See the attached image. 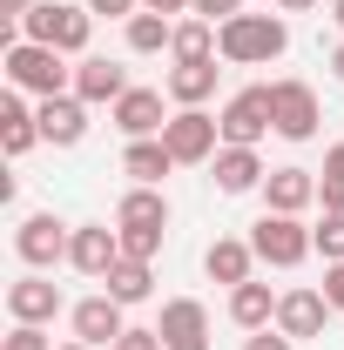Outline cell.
<instances>
[{
  "label": "cell",
  "mask_w": 344,
  "mask_h": 350,
  "mask_svg": "<svg viewBox=\"0 0 344 350\" xmlns=\"http://www.w3.org/2000/svg\"><path fill=\"white\" fill-rule=\"evenodd\" d=\"M88 34H95V14L68 0H34L21 21H7V41H41L61 54H88Z\"/></svg>",
  "instance_id": "1"
},
{
  "label": "cell",
  "mask_w": 344,
  "mask_h": 350,
  "mask_svg": "<svg viewBox=\"0 0 344 350\" xmlns=\"http://www.w3.org/2000/svg\"><path fill=\"white\" fill-rule=\"evenodd\" d=\"M0 68H7V88H21V94H75V68H68V54L61 47H41V41H7L0 47Z\"/></svg>",
  "instance_id": "2"
},
{
  "label": "cell",
  "mask_w": 344,
  "mask_h": 350,
  "mask_svg": "<svg viewBox=\"0 0 344 350\" xmlns=\"http://www.w3.org/2000/svg\"><path fill=\"white\" fill-rule=\"evenodd\" d=\"M284 47H291L284 14H236V21L216 27V54H223L230 68H270Z\"/></svg>",
  "instance_id": "3"
},
{
  "label": "cell",
  "mask_w": 344,
  "mask_h": 350,
  "mask_svg": "<svg viewBox=\"0 0 344 350\" xmlns=\"http://www.w3.org/2000/svg\"><path fill=\"white\" fill-rule=\"evenodd\" d=\"M115 236H122V256L156 262L162 236H169V196H162V189H129V196L115 202Z\"/></svg>",
  "instance_id": "4"
},
{
  "label": "cell",
  "mask_w": 344,
  "mask_h": 350,
  "mask_svg": "<svg viewBox=\"0 0 344 350\" xmlns=\"http://www.w3.org/2000/svg\"><path fill=\"white\" fill-rule=\"evenodd\" d=\"M250 250H257V262H270V269H297L317 243H310L304 216H277V209H263V216L250 222Z\"/></svg>",
  "instance_id": "5"
},
{
  "label": "cell",
  "mask_w": 344,
  "mask_h": 350,
  "mask_svg": "<svg viewBox=\"0 0 344 350\" xmlns=\"http://www.w3.org/2000/svg\"><path fill=\"white\" fill-rule=\"evenodd\" d=\"M162 142H169L175 169H203V162H216V148H223V122H216L210 108H175Z\"/></svg>",
  "instance_id": "6"
},
{
  "label": "cell",
  "mask_w": 344,
  "mask_h": 350,
  "mask_svg": "<svg viewBox=\"0 0 344 350\" xmlns=\"http://www.w3.org/2000/svg\"><path fill=\"white\" fill-rule=\"evenodd\" d=\"M68 243H75V229L54 216V209H34V216L14 222V256L27 262V269H54V262H68Z\"/></svg>",
  "instance_id": "7"
},
{
  "label": "cell",
  "mask_w": 344,
  "mask_h": 350,
  "mask_svg": "<svg viewBox=\"0 0 344 350\" xmlns=\"http://www.w3.org/2000/svg\"><path fill=\"white\" fill-rule=\"evenodd\" d=\"M270 122L284 142H310L317 122H324V108H317V88L297 81V75H284V81H270Z\"/></svg>",
  "instance_id": "8"
},
{
  "label": "cell",
  "mask_w": 344,
  "mask_h": 350,
  "mask_svg": "<svg viewBox=\"0 0 344 350\" xmlns=\"http://www.w3.org/2000/svg\"><path fill=\"white\" fill-rule=\"evenodd\" d=\"M216 122H223V142L230 148H257L263 135H277V122H270V88H236Z\"/></svg>",
  "instance_id": "9"
},
{
  "label": "cell",
  "mask_w": 344,
  "mask_h": 350,
  "mask_svg": "<svg viewBox=\"0 0 344 350\" xmlns=\"http://www.w3.org/2000/svg\"><path fill=\"white\" fill-rule=\"evenodd\" d=\"M68 262L82 269L88 283H108V269L122 262V236L108 222H75V243H68Z\"/></svg>",
  "instance_id": "10"
},
{
  "label": "cell",
  "mask_w": 344,
  "mask_h": 350,
  "mask_svg": "<svg viewBox=\"0 0 344 350\" xmlns=\"http://www.w3.org/2000/svg\"><path fill=\"white\" fill-rule=\"evenodd\" d=\"M68 330H75V344H95V350L108 344L115 350V337L129 330V317H122V304L108 290H95V297H82V304L68 310Z\"/></svg>",
  "instance_id": "11"
},
{
  "label": "cell",
  "mask_w": 344,
  "mask_h": 350,
  "mask_svg": "<svg viewBox=\"0 0 344 350\" xmlns=\"http://www.w3.org/2000/svg\"><path fill=\"white\" fill-rule=\"evenodd\" d=\"M156 330H162V350H210V310L196 304V297H169L162 317H156Z\"/></svg>",
  "instance_id": "12"
},
{
  "label": "cell",
  "mask_w": 344,
  "mask_h": 350,
  "mask_svg": "<svg viewBox=\"0 0 344 350\" xmlns=\"http://www.w3.org/2000/svg\"><path fill=\"white\" fill-rule=\"evenodd\" d=\"M7 317H14V323H54V317H61V283L41 276V269L14 276V283H7Z\"/></svg>",
  "instance_id": "13"
},
{
  "label": "cell",
  "mask_w": 344,
  "mask_h": 350,
  "mask_svg": "<svg viewBox=\"0 0 344 350\" xmlns=\"http://www.w3.org/2000/svg\"><path fill=\"white\" fill-rule=\"evenodd\" d=\"M324 323H331V304H324V290H310V283H297V290H284L277 297V330L284 337H324Z\"/></svg>",
  "instance_id": "14"
},
{
  "label": "cell",
  "mask_w": 344,
  "mask_h": 350,
  "mask_svg": "<svg viewBox=\"0 0 344 350\" xmlns=\"http://www.w3.org/2000/svg\"><path fill=\"white\" fill-rule=\"evenodd\" d=\"M108 122L129 135V142H149V135L169 129V108H162V94H156V88H129V94L108 108Z\"/></svg>",
  "instance_id": "15"
},
{
  "label": "cell",
  "mask_w": 344,
  "mask_h": 350,
  "mask_svg": "<svg viewBox=\"0 0 344 350\" xmlns=\"http://www.w3.org/2000/svg\"><path fill=\"white\" fill-rule=\"evenodd\" d=\"M75 94H82L88 108H115L122 94H129V75H122V61H101V54H82L75 61Z\"/></svg>",
  "instance_id": "16"
},
{
  "label": "cell",
  "mask_w": 344,
  "mask_h": 350,
  "mask_svg": "<svg viewBox=\"0 0 344 350\" xmlns=\"http://www.w3.org/2000/svg\"><path fill=\"white\" fill-rule=\"evenodd\" d=\"M34 115H41V142H54V148H75L88 135V101L82 94H47Z\"/></svg>",
  "instance_id": "17"
},
{
  "label": "cell",
  "mask_w": 344,
  "mask_h": 350,
  "mask_svg": "<svg viewBox=\"0 0 344 350\" xmlns=\"http://www.w3.org/2000/svg\"><path fill=\"white\" fill-rule=\"evenodd\" d=\"M310 202H317V175H310V169H270V175H263V209L304 216Z\"/></svg>",
  "instance_id": "18"
},
{
  "label": "cell",
  "mask_w": 344,
  "mask_h": 350,
  "mask_svg": "<svg viewBox=\"0 0 344 350\" xmlns=\"http://www.w3.org/2000/svg\"><path fill=\"white\" fill-rule=\"evenodd\" d=\"M216 189H223V196H250V189H263V155L257 148H230V142H223V148H216Z\"/></svg>",
  "instance_id": "19"
},
{
  "label": "cell",
  "mask_w": 344,
  "mask_h": 350,
  "mask_svg": "<svg viewBox=\"0 0 344 350\" xmlns=\"http://www.w3.org/2000/svg\"><path fill=\"white\" fill-rule=\"evenodd\" d=\"M34 142H41V115L27 108L21 88H7V94H0V148H7V155H27Z\"/></svg>",
  "instance_id": "20"
},
{
  "label": "cell",
  "mask_w": 344,
  "mask_h": 350,
  "mask_svg": "<svg viewBox=\"0 0 344 350\" xmlns=\"http://www.w3.org/2000/svg\"><path fill=\"white\" fill-rule=\"evenodd\" d=\"M250 262H257V250L243 236H216L210 250H203V269H210V283H223V290L250 283Z\"/></svg>",
  "instance_id": "21"
},
{
  "label": "cell",
  "mask_w": 344,
  "mask_h": 350,
  "mask_svg": "<svg viewBox=\"0 0 344 350\" xmlns=\"http://www.w3.org/2000/svg\"><path fill=\"white\" fill-rule=\"evenodd\" d=\"M175 169V155H169V142L162 135H149V142H129L122 148V175H129L135 189H162V175Z\"/></svg>",
  "instance_id": "22"
},
{
  "label": "cell",
  "mask_w": 344,
  "mask_h": 350,
  "mask_svg": "<svg viewBox=\"0 0 344 350\" xmlns=\"http://www.w3.org/2000/svg\"><path fill=\"white\" fill-rule=\"evenodd\" d=\"M230 323H236V330H270V323H277V297H270V283H257V276L236 283V290H230Z\"/></svg>",
  "instance_id": "23"
},
{
  "label": "cell",
  "mask_w": 344,
  "mask_h": 350,
  "mask_svg": "<svg viewBox=\"0 0 344 350\" xmlns=\"http://www.w3.org/2000/svg\"><path fill=\"white\" fill-rule=\"evenodd\" d=\"M216 75H223L216 61H175L169 68V101L175 108H203V101L216 94Z\"/></svg>",
  "instance_id": "24"
},
{
  "label": "cell",
  "mask_w": 344,
  "mask_h": 350,
  "mask_svg": "<svg viewBox=\"0 0 344 350\" xmlns=\"http://www.w3.org/2000/svg\"><path fill=\"white\" fill-rule=\"evenodd\" d=\"M101 290H108L122 310H129V304H149V297H156V269H149L142 256H122L115 269H108V283H101Z\"/></svg>",
  "instance_id": "25"
},
{
  "label": "cell",
  "mask_w": 344,
  "mask_h": 350,
  "mask_svg": "<svg viewBox=\"0 0 344 350\" xmlns=\"http://www.w3.org/2000/svg\"><path fill=\"white\" fill-rule=\"evenodd\" d=\"M122 34H129V54H169V41H175V21L169 14H135V21H122Z\"/></svg>",
  "instance_id": "26"
},
{
  "label": "cell",
  "mask_w": 344,
  "mask_h": 350,
  "mask_svg": "<svg viewBox=\"0 0 344 350\" xmlns=\"http://www.w3.org/2000/svg\"><path fill=\"white\" fill-rule=\"evenodd\" d=\"M169 61H216V27L210 21H175V41H169Z\"/></svg>",
  "instance_id": "27"
},
{
  "label": "cell",
  "mask_w": 344,
  "mask_h": 350,
  "mask_svg": "<svg viewBox=\"0 0 344 350\" xmlns=\"http://www.w3.org/2000/svg\"><path fill=\"white\" fill-rule=\"evenodd\" d=\"M317 202L324 209H344V142L324 148V182H317Z\"/></svg>",
  "instance_id": "28"
},
{
  "label": "cell",
  "mask_w": 344,
  "mask_h": 350,
  "mask_svg": "<svg viewBox=\"0 0 344 350\" xmlns=\"http://www.w3.org/2000/svg\"><path fill=\"white\" fill-rule=\"evenodd\" d=\"M310 243H317L324 262H344V209H324V222L310 229Z\"/></svg>",
  "instance_id": "29"
},
{
  "label": "cell",
  "mask_w": 344,
  "mask_h": 350,
  "mask_svg": "<svg viewBox=\"0 0 344 350\" xmlns=\"http://www.w3.org/2000/svg\"><path fill=\"white\" fill-rule=\"evenodd\" d=\"M0 350H54V337H47V323H14Z\"/></svg>",
  "instance_id": "30"
},
{
  "label": "cell",
  "mask_w": 344,
  "mask_h": 350,
  "mask_svg": "<svg viewBox=\"0 0 344 350\" xmlns=\"http://www.w3.org/2000/svg\"><path fill=\"white\" fill-rule=\"evenodd\" d=\"M189 14H196V21H210V27H223V21H236V14H250V7H243V0H196Z\"/></svg>",
  "instance_id": "31"
},
{
  "label": "cell",
  "mask_w": 344,
  "mask_h": 350,
  "mask_svg": "<svg viewBox=\"0 0 344 350\" xmlns=\"http://www.w3.org/2000/svg\"><path fill=\"white\" fill-rule=\"evenodd\" d=\"M243 350H297V337H284V330L270 323V330H250V344H243Z\"/></svg>",
  "instance_id": "32"
},
{
  "label": "cell",
  "mask_w": 344,
  "mask_h": 350,
  "mask_svg": "<svg viewBox=\"0 0 344 350\" xmlns=\"http://www.w3.org/2000/svg\"><path fill=\"white\" fill-rule=\"evenodd\" d=\"M115 350H162V330H122V337H115Z\"/></svg>",
  "instance_id": "33"
},
{
  "label": "cell",
  "mask_w": 344,
  "mask_h": 350,
  "mask_svg": "<svg viewBox=\"0 0 344 350\" xmlns=\"http://www.w3.org/2000/svg\"><path fill=\"white\" fill-rule=\"evenodd\" d=\"M88 14H108V21H135L142 0H88Z\"/></svg>",
  "instance_id": "34"
},
{
  "label": "cell",
  "mask_w": 344,
  "mask_h": 350,
  "mask_svg": "<svg viewBox=\"0 0 344 350\" xmlns=\"http://www.w3.org/2000/svg\"><path fill=\"white\" fill-rule=\"evenodd\" d=\"M324 304L344 310V262H324Z\"/></svg>",
  "instance_id": "35"
},
{
  "label": "cell",
  "mask_w": 344,
  "mask_h": 350,
  "mask_svg": "<svg viewBox=\"0 0 344 350\" xmlns=\"http://www.w3.org/2000/svg\"><path fill=\"white\" fill-rule=\"evenodd\" d=\"M142 7H149V14H169V21H175V14H189L196 0H142Z\"/></svg>",
  "instance_id": "36"
},
{
  "label": "cell",
  "mask_w": 344,
  "mask_h": 350,
  "mask_svg": "<svg viewBox=\"0 0 344 350\" xmlns=\"http://www.w3.org/2000/svg\"><path fill=\"white\" fill-rule=\"evenodd\" d=\"M27 7H34V0H0V14H7V21H21Z\"/></svg>",
  "instance_id": "37"
},
{
  "label": "cell",
  "mask_w": 344,
  "mask_h": 350,
  "mask_svg": "<svg viewBox=\"0 0 344 350\" xmlns=\"http://www.w3.org/2000/svg\"><path fill=\"white\" fill-rule=\"evenodd\" d=\"M317 0H277V14H310Z\"/></svg>",
  "instance_id": "38"
},
{
  "label": "cell",
  "mask_w": 344,
  "mask_h": 350,
  "mask_svg": "<svg viewBox=\"0 0 344 350\" xmlns=\"http://www.w3.org/2000/svg\"><path fill=\"white\" fill-rule=\"evenodd\" d=\"M331 75H338V81H344V41L331 47Z\"/></svg>",
  "instance_id": "39"
},
{
  "label": "cell",
  "mask_w": 344,
  "mask_h": 350,
  "mask_svg": "<svg viewBox=\"0 0 344 350\" xmlns=\"http://www.w3.org/2000/svg\"><path fill=\"white\" fill-rule=\"evenodd\" d=\"M331 21H338V27H344V0H331Z\"/></svg>",
  "instance_id": "40"
},
{
  "label": "cell",
  "mask_w": 344,
  "mask_h": 350,
  "mask_svg": "<svg viewBox=\"0 0 344 350\" xmlns=\"http://www.w3.org/2000/svg\"><path fill=\"white\" fill-rule=\"evenodd\" d=\"M61 350H95V344H61Z\"/></svg>",
  "instance_id": "41"
}]
</instances>
